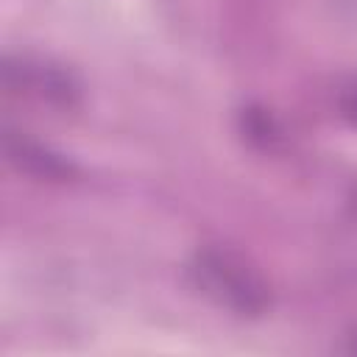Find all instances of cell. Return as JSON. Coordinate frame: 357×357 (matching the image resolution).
<instances>
[{"mask_svg": "<svg viewBox=\"0 0 357 357\" xmlns=\"http://www.w3.org/2000/svg\"><path fill=\"white\" fill-rule=\"evenodd\" d=\"M351 351H357V335H354V343H351Z\"/></svg>", "mask_w": 357, "mask_h": 357, "instance_id": "cell-2", "label": "cell"}, {"mask_svg": "<svg viewBox=\"0 0 357 357\" xmlns=\"http://www.w3.org/2000/svg\"><path fill=\"white\" fill-rule=\"evenodd\" d=\"M190 273L204 296L237 315H259L268 304V290L257 273L226 251H198Z\"/></svg>", "mask_w": 357, "mask_h": 357, "instance_id": "cell-1", "label": "cell"}]
</instances>
